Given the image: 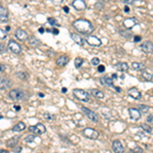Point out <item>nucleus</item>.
<instances>
[{
    "label": "nucleus",
    "mask_w": 153,
    "mask_h": 153,
    "mask_svg": "<svg viewBox=\"0 0 153 153\" xmlns=\"http://www.w3.org/2000/svg\"><path fill=\"white\" fill-rule=\"evenodd\" d=\"M134 41H135V42H139V41H141V37H140V36L134 37Z\"/></svg>",
    "instance_id": "nucleus-43"
},
{
    "label": "nucleus",
    "mask_w": 153,
    "mask_h": 153,
    "mask_svg": "<svg viewBox=\"0 0 153 153\" xmlns=\"http://www.w3.org/2000/svg\"><path fill=\"white\" fill-rule=\"evenodd\" d=\"M2 119V117H0V119Z\"/></svg>",
    "instance_id": "nucleus-57"
},
{
    "label": "nucleus",
    "mask_w": 153,
    "mask_h": 153,
    "mask_svg": "<svg viewBox=\"0 0 153 153\" xmlns=\"http://www.w3.org/2000/svg\"><path fill=\"white\" fill-rule=\"evenodd\" d=\"M123 27H125L126 29L130 30V29H132L135 26H137V25L139 24V21L137 20L136 17H129V19H126V20L123 21Z\"/></svg>",
    "instance_id": "nucleus-9"
},
{
    "label": "nucleus",
    "mask_w": 153,
    "mask_h": 153,
    "mask_svg": "<svg viewBox=\"0 0 153 153\" xmlns=\"http://www.w3.org/2000/svg\"><path fill=\"white\" fill-rule=\"evenodd\" d=\"M9 97L13 101H21V100L24 99L25 92L21 89H12L9 92Z\"/></svg>",
    "instance_id": "nucleus-3"
},
{
    "label": "nucleus",
    "mask_w": 153,
    "mask_h": 153,
    "mask_svg": "<svg viewBox=\"0 0 153 153\" xmlns=\"http://www.w3.org/2000/svg\"><path fill=\"white\" fill-rule=\"evenodd\" d=\"M117 77H119V75H117V73H113V75H112V80H115V79H117Z\"/></svg>",
    "instance_id": "nucleus-47"
},
{
    "label": "nucleus",
    "mask_w": 153,
    "mask_h": 153,
    "mask_svg": "<svg viewBox=\"0 0 153 153\" xmlns=\"http://www.w3.org/2000/svg\"><path fill=\"white\" fill-rule=\"evenodd\" d=\"M91 93H92V95L94 97L98 98V99H103L104 98V93L102 92V91L98 90V89H93V90L91 91Z\"/></svg>",
    "instance_id": "nucleus-25"
},
{
    "label": "nucleus",
    "mask_w": 153,
    "mask_h": 153,
    "mask_svg": "<svg viewBox=\"0 0 153 153\" xmlns=\"http://www.w3.org/2000/svg\"><path fill=\"white\" fill-rule=\"evenodd\" d=\"M142 78L145 81H148V82H152V75L148 71H143L142 73Z\"/></svg>",
    "instance_id": "nucleus-28"
},
{
    "label": "nucleus",
    "mask_w": 153,
    "mask_h": 153,
    "mask_svg": "<svg viewBox=\"0 0 153 153\" xmlns=\"http://www.w3.org/2000/svg\"><path fill=\"white\" fill-rule=\"evenodd\" d=\"M73 92V95H75V97L80 100V101L88 102L90 100V95H89V93L86 92L85 90H83V89H75Z\"/></svg>",
    "instance_id": "nucleus-2"
},
{
    "label": "nucleus",
    "mask_w": 153,
    "mask_h": 153,
    "mask_svg": "<svg viewBox=\"0 0 153 153\" xmlns=\"http://www.w3.org/2000/svg\"><path fill=\"white\" fill-rule=\"evenodd\" d=\"M35 138H36V137H35L34 134H31V135H29V136L26 137V139H25V140H26L27 143H33L35 141Z\"/></svg>",
    "instance_id": "nucleus-31"
},
{
    "label": "nucleus",
    "mask_w": 153,
    "mask_h": 153,
    "mask_svg": "<svg viewBox=\"0 0 153 153\" xmlns=\"http://www.w3.org/2000/svg\"><path fill=\"white\" fill-rule=\"evenodd\" d=\"M83 63H84V59L81 58V57H78V58L75 59V65L77 69H80V67H82Z\"/></svg>",
    "instance_id": "nucleus-30"
},
{
    "label": "nucleus",
    "mask_w": 153,
    "mask_h": 153,
    "mask_svg": "<svg viewBox=\"0 0 153 153\" xmlns=\"http://www.w3.org/2000/svg\"><path fill=\"white\" fill-rule=\"evenodd\" d=\"M100 1H101V2H107L108 0H100Z\"/></svg>",
    "instance_id": "nucleus-56"
},
{
    "label": "nucleus",
    "mask_w": 153,
    "mask_h": 153,
    "mask_svg": "<svg viewBox=\"0 0 153 153\" xmlns=\"http://www.w3.org/2000/svg\"><path fill=\"white\" fill-rule=\"evenodd\" d=\"M63 10H64L65 13H69V8L67 6H64V7H63Z\"/></svg>",
    "instance_id": "nucleus-45"
},
{
    "label": "nucleus",
    "mask_w": 153,
    "mask_h": 153,
    "mask_svg": "<svg viewBox=\"0 0 153 153\" xmlns=\"http://www.w3.org/2000/svg\"><path fill=\"white\" fill-rule=\"evenodd\" d=\"M132 152L133 153H143V149L141 147H135L134 149H132Z\"/></svg>",
    "instance_id": "nucleus-35"
},
{
    "label": "nucleus",
    "mask_w": 153,
    "mask_h": 153,
    "mask_svg": "<svg viewBox=\"0 0 153 153\" xmlns=\"http://www.w3.org/2000/svg\"><path fill=\"white\" fill-rule=\"evenodd\" d=\"M29 40V44H30L32 47H38V46H40V44H41V42H40L39 39H37L35 36H31L28 38Z\"/></svg>",
    "instance_id": "nucleus-21"
},
{
    "label": "nucleus",
    "mask_w": 153,
    "mask_h": 153,
    "mask_svg": "<svg viewBox=\"0 0 153 153\" xmlns=\"http://www.w3.org/2000/svg\"><path fill=\"white\" fill-rule=\"evenodd\" d=\"M4 52H6V46L4 44L0 43V53H4Z\"/></svg>",
    "instance_id": "nucleus-36"
},
{
    "label": "nucleus",
    "mask_w": 153,
    "mask_h": 153,
    "mask_svg": "<svg viewBox=\"0 0 153 153\" xmlns=\"http://www.w3.org/2000/svg\"><path fill=\"white\" fill-rule=\"evenodd\" d=\"M150 109H151V107H149L148 105H144V104H140V105H139V111H140L141 113H148Z\"/></svg>",
    "instance_id": "nucleus-27"
},
{
    "label": "nucleus",
    "mask_w": 153,
    "mask_h": 153,
    "mask_svg": "<svg viewBox=\"0 0 153 153\" xmlns=\"http://www.w3.org/2000/svg\"><path fill=\"white\" fill-rule=\"evenodd\" d=\"M53 33H54V34H58V31H57V30H53Z\"/></svg>",
    "instance_id": "nucleus-52"
},
{
    "label": "nucleus",
    "mask_w": 153,
    "mask_h": 153,
    "mask_svg": "<svg viewBox=\"0 0 153 153\" xmlns=\"http://www.w3.org/2000/svg\"><path fill=\"white\" fill-rule=\"evenodd\" d=\"M21 151H22V147H16V148H14V152L15 153H20Z\"/></svg>",
    "instance_id": "nucleus-42"
},
{
    "label": "nucleus",
    "mask_w": 153,
    "mask_h": 153,
    "mask_svg": "<svg viewBox=\"0 0 153 153\" xmlns=\"http://www.w3.org/2000/svg\"><path fill=\"white\" fill-rule=\"evenodd\" d=\"M71 4L75 10H84L86 8V2L84 0H73Z\"/></svg>",
    "instance_id": "nucleus-16"
},
{
    "label": "nucleus",
    "mask_w": 153,
    "mask_h": 153,
    "mask_svg": "<svg viewBox=\"0 0 153 153\" xmlns=\"http://www.w3.org/2000/svg\"><path fill=\"white\" fill-rule=\"evenodd\" d=\"M51 1L54 3V4H60V3L62 2L63 0H51Z\"/></svg>",
    "instance_id": "nucleus-41"
},
{
    "label": "nucleus",
    "mask_w": 153,
    "mask_h": 153,
    "mask_svg": "<svg viewBox=\"0 0 153 153\" xmlns=\"http://www.w3.org/2000/svg\"><path fill=\"white\" fill-rule=\"evenodd\" d=\"M132 67L136 71H144L145 69V65L141 62H133L132 63Z\"/></svg>",
    "instance_id": "nucleus-26"
},
{
    "label": "nucleus",
    "mask_w": 153,
    "mask_h": 153,
    "mask_svg": "<svg viewBox=\"0 0 153 153\" xmlns=\"http://www.w3.org/2000/svg\"><path fill=\"white\" fill-rule=\"evenodd\" d=\"M44 117H46L45 119H47V121H51V119H52L51 115H50V114L48 113V112H45V113H44Z\"/></svg>",
    "instance_id": "nucleus-40"
},
{
    "label": "nucleus",
    "mask_w": 153,
    "mask_h": 153,
    "mask_svg": "<svg viewBox=\"0 0 153 153\" xmlns=\"http://www.w3.org/2000/svg\"><path fill=\"white\" fill-rule=\"evenodd\" d=\"M9 30H10V27L7 26V27H6V31H9Z\"/></svg>",
    "instance_id": "nucleus-54"
},
{
    "label": "nucleus",
    "mask_w": 153,
    "mask_h": 153,
    "mask_svg": "<svg viewBox=\"0 0 153 153\" xmlns=\"http://www.w3.org/2000/svg\"><path fill=\"white\" fill-rule=\"evenodd\" d=\"M112 150L114 153H123L125 152V147L123 146L121 142L119 140H114L112 142Z\"/></svg>",
    "instance_id": "nucleus-10"
},
{
    "label": "nucleus",
    "mask_w": 153,
    "mask_h": 153,
    "mask_svg": "<svg viewBox=\"0 0 153 153\" xmlns=\"http://www.w3.org/2000/svg\"><path fill=\"white\" fill-rule=\"evenodd\" d=\"M129 114H130V117L132 119H134V121H139L141 119V115H142V113L139 111V109H137L135 107L129 108Z\"/></svg>",
    "instance_id": "nucleus-11"
},
{
    "label": "nucleus",
    "mask_w": 153,
    "mask_h": 153,
    "mask_svg": "<svg viewBox=\"0 0 153 153\" xmlns=\"http://www.w3.org/2000/svg\"><path fill=\"white\" fill-rule=\"evenodd\" d=\"M44 32H45V30H44V29H39V33H41V34H42V33H44Z\"/></svg>",
    "instance_id": "nucleus-50"
},
{
    "label": "nucleus",
    "mask_w": 153,
    "mask_h": 153,
    "mask_svg": "<svg viewBox=\"0 0 153 153\" xmlns=\"http://www.w3.org/2000/svg\"><path fill=\"white\" fill-rule=\"evenodd\" d=\"M26 129V125H25L24 121H20V123H17L14 127L12 128V131L13 132H22Z\"/></svg>",
    "instance_id": "nucleus-24"
},
{
    "label": "nucleus",
    "mask_w": 153,
    "mask_h": 153,
    "mask_svg": "<svg viewBox=\"0 0 153 153\" xmlns=\"http://www.w3.org/2000/svg\"><path fill=\"white\" fill-rule=\"evenodd\" d=\"M15 37H16V39H19L20 41H26V40H28L29 35L26 31L22 30V29H17V30L15 31Z\"/></svg>",
    "instance_id": "nucleus-13"
},
{
    "label": "nucleus",
    "mask_w": 153,
    "mask_h": 153,
    "mask_svg": "<svg viewBox=\"0 0 153 153\" xmlns=\"http://www.w3.org/2000/svg\"><path fill=\"white\" fill-rule=\"evenodd\" d=\"M83 135H84L86 138L91 139V140H96L99 137V133L98 131H96L95 129H91V128H86V129L83 131Z\"/></svg>",
    "instance_id": "nucleus-6"
},
{
    "label": "nucleus",
    "mask_w": 153,
    "mask_h": 153,
    "mask_svg": "<svg viewBox=\"0 0 153 153\" xmlns=\"http://www.w3.org/2000/svg\"><path fill=\"white\" fill-rule=\"evenodd\" d=\"M71 39H73V41L75 42V44H78V45L84 46L85 44H86V40H85L82 36H80L79 34H75V33H71Z\"/></svg>",
    "instance_id": "nucleus-14"
},
{
    "label": "nucleus",
    "mask_w": 153,
    "mask_h": 153,
    "mask_svg": "<svg viewBox=\"0 0 153 153\" xmlns=\"http://www.w3.org/2000/svg\"><path fill=\"white\" fill-rule=\"evenodd\" d=\"M13 108H14L15 111H20V110H21V106L20 105H14V106H13Z\"/></svg>",
    "instance_id": "nucleus-44"
},
{
    "label": "nucleus",
    "mask_w": 153,
    "mask_h": 153,
    "mask_svg": "<svg viewBox=\"0 0 153 153\" xmlns=\"http://www.w3.org/2000/svg\"><path fill=\"white\" fill-rule=\"evenodd\" d=\"M62 92H63V93L67 92V88H62Z\"/></svg>",
    "instance_id": "nucleus-53"
},
{
    "label": "nucleus",
    "mask_w": 153,
    "mask_h": 153,
    "mask_svg": "<svg viewBox=\"0 0 153 153\" xmlns=\"http://www.w3.org/2000/svg\"><path fill=\"white\" fill-rule=\"evenodd\" d=\"M29 132H31L34 135H42V134L46 133V127L43 125V123H39L35 126H31V127L28 128Z\"/></svg>",
    "instance_id": "nucleus-4"
},
{
    "label": "nucleus",
    "mask_w": 153,
    "mask_h": 153,
    "mask_svg": "<svg viewBox=\"0 0 153 153\" xmlns=\"http://www.w3.org/2000/svg\"><path fill=\"white\" fill-rule=\"evenodd\" d=\"M123 10H125V12H130V8H129V6H128V5H126L125 8H123Z\"/></svg>",
    "instance_id": "nucleus-46"
},
{
    "label": "nucleus",
    "mask_w": 153,
    "mask_h": 153,
    "mask_svg": "<svg viewBox=\"0 0 153 153\" xmlns=\"http://www.w3.org/2000/svg\"><path fill=\"white\" fill-rule=\"evenodd\" d=\"M98 71H99V73H103V71H105V67H104V65H99V67H98Z\"/></svg>",
    "instance_id": "nucleus-38"
},
{
    "label": "nucleus",
    "mask_w": 153,
    "mask_h": 153,
    "mask_svg": "<svg viewBox=\"0 0 153 153\" xmlns=\"http://www.w3.org/2000/svg\"><path fill=\"white\" fill-rule=\"evenodd\" d=\"M73 26L78 32L84 35H90L94 31V26L92 25V23H90L87 20H84V19H80V20L73 22Z\"/></svg>",
    "instance_id": "nucleus-1"
},
{
    "label": "nucleus",
    "mask_w": 153,
    "mask_h": 153,
    "mask_svg": "<svg viewBox=\"0 0 153 153\" xmlns=\"http://www.w3.org/2000/svg\"><path fill=\"white\" fill-rule=\"evenodd\" d=\"M6 37V32L2 29H0V40H4Z\"/></svg>",
    "instance_id": "nucleus-33"
},
{
    "label": "nucleus",
    "mask_w": 153,
    "mask_h": 153,
    "mask_svg": "<svg viewBox=\"0 0 153 153\" xmlns=\"http://www.w3.org/2000/svg\"><path fill=\"white\" fill-rule=\"evenodd\" d=\"M0 22L6 23L8 22V10L5 7L0 5Z\"/></svg>",
    "instance_id": "nucleus-18"
},
{
    "label": "nucleus",
    "mask_w": 153,
    "mask_h": 153,
    "mask_svg": "<svg viewBox=\"0 0 153 153\" xmlns=\"http://www.w3.org/2000/svg\"><path fill=\"white\" fill-rule=\"evenodd\" d=\"M85 40H86V43L90 44L91 46H94V47H99L102 45V41L96 36H89Z\"/></svg>",
    "instance_id": "nucleus-8"
},
{
    "label": "nucleus",
    "mask_w": 153,
    "mask_h": 153,
    "mask_svg": "<svg viewBox=\"0 0 153 153\" xmlns=\"http://www.w3.org/2000/svg\"><path fill=\"white\" fill-rule=\"evenodd\" d=\"M147 123H150V125H152L153 123V119H152V114H150L148 117H147Z\"/></svg>",
    "instance_id": "nucleus-37"
},
{
    "label": "nucleus",
    "mask_w": 153,
    "mask_h": 153,
    "mask_svg": "<svg viewBox=\"0 0 153 153\" xmlns=\"http://www.w3.org/2000/svg\"><path fill=\"white\" fill-rule=\"evenodd\" d=\"M11 86V81L5 77H0V90H7Z\"/></svg>",
    "instance_id": "nucleus-12"
},
{
    "label": "nucleus",
    "mask_w": 153,
    "mask_h": 153,
    "mask_svg": "<svg viewBox=\"0 0 153 153\" xmlns=\"http://www.w3.org/2000/svg\"><path fill=\"white\" fill-rule=\"evenodd\" d=\"M128 94H129V96H131L133 99H136V100L141 99V97H142V94H141V92L137 88H131L128 91Z\"/></svg>",
    "instance_id": "nucleus-15"
},
{
    "label": "nucleus",
    "mask_w": 153,
    "mask_h": 153,
    "mask_svg": "<svg viewBox=\"0 0 153 153\" xmlns=\"http://www.w3.org/2000/svg\"><path fill=\"white\" fill-rule=\"evenodd\" d=\"M19 140H20V137H19V136L12 137V138H10L9 140H7L6 146L7 147H10V148H13V147H14L15 145L19 143Z\"/></svg>",
    "instance_id": "nucleus-22"
},
{
    "label": "nucleus",
    "mask_w": 153,
    "mask_h": 153,
    "mask_svg": "<svg viewBox=\"0 0 153 153\" xmlns=\"http://www.w3.org/2000/svg\"><path fill=\"white\" fill-rule=\"evenodd\" d=\"M4 69H5L4 65H1V64H0V71H4Z\"/></svg>",
    "instance_id": "nucleus-49"
},
{
    "label": "nucleus",
    "mask_w": 153,
    "mask_h": 153,
    "mask_svg": "<svg viewBox=\"0 0 153 153\" xmlns=\"http://www.w3.org/2000/svg\"><path fill=\"white\" fill-rule=\"evenodd\" d=\"M141 128H142L147 134H152V128H151L150 126L147 125V123H142V125H141Z\"/></svg>",
    "instance_id": "nucleus-29"
},
{
    "label": "nucleus",
    "mask_w": 153,
    "mask_h": 153,
    "mask_svg": "<svg viewBox=\"0 0 153 153\" xmlns=\"http://www.w3.org/2000/svg\"><path fill=\"white\" fill-rule=\"evenodd\" d=\"M100 83L104 86H108V87H113V80H112L110 77L108 75H104L100 79Z\"/></svg>",
    "instance_id": "nucleus-19"
},
{
    "label": "nucleus",
    "mask_w": 153,
    "mask_h": 153,
    "mask_svg": "<svg viewBox=\"0 0 153 153\" xmlns=\"http://www.w3.org/2000/svg\"><path fill=\"white\" fill-rule=\"evenodd\" d=\"M82 111L84 112L85 115H86L90 121H92L93 123H98V121H99V115H98L95 111H92L91 109H89V108H87V107H84V106L82 107Z\"/></svg>",
    "instance_id": "nucleus-5"
},
{
    "label": "nucleus",
    "mask_w": 153,
    "mask_h": 153,
    "mask_svg": "<svg viewBox=\"0 0 153 153\" xmlns=\"http://www.w3.org/2000/svg\"><path fill=\"white\" fill-rule=\"evenodd\" d=\"M0 153H9L7 150H4V149H0Z\"/></svg>",
    "instance_id": "nucleus-48"
},
{
    "label": "nucleus",
    "mask_w": 153,
    "mask_h": 153,
    "mask_svg": "<svg viewBox=\"0 0 153 153\" xmlns=\"http://www.w3.org/2000/svg\"><path fill=\"white\" fill-rule=\"evenodd\" d=\"M39 96H40V97H44V94H42V93H40V94H39Z\"/></svg>",
    "instance_id": "nucleus-55"
},
{
    "label": "nucleus",
    "mask_w": 153,
    "mask_h": 153,
    "mask_svg": "<svg viewBox=\"0 0 153 153\" xmlns=\"http://www.w3.org/2000/svg\"><path fill=\"white\" fill-rule=\"evenodd\" d=\"M48 23H49L51 26H59L57 21H56L55 19H53V17H49V19H48Z\"/></svg>",
    "instance_id": "nucleus-32"
},
{
    "label": "nucleus",
    "mask_w": 153,
    "mask_h": 153,
    "mask_svg": "<svg viewBox=\"0 0 153 153\" xmlns=\"http://www.w3.org/2000/svg\"><path fill=\"white\" fill-rule=\"evenodd\" d=\"M121 1H123V3H126V4L128 5V4H133L135 0H121Z\"/></svg>",
    "instance_id": "nucleus-39"
},
{
    "label": "nucleus",
    "mask_w": 153,
    "mask_h": 153,
    "mask_svg": "<svg viewBox=\"0 0 153 153\" xmlns=\"http://www.w3.org/2000/svg\"><path fill=\"white\" fill-rule=\"evenodd\" d=\"M67 62H69V56L67 55L59 56L57 60H56V64L58 65V67H64V65L67 64Z\"/></svg>",
    "instance_id": "nucleus-20"
},
{
    "label": "nucleus",
    "mask_w": 153,
    "mask_h": 153,
    "mask_svg": "<svg viewBox=\"0 0 153 153\" xmlns=\"http://www.w3.org/2000/svg\"><path fill=\"white\" fill-rule=\"evenodd\" d=\"M114 89H115L117 92H121V88H119V87H114Z\"/></svg>",
    "instance_id": "nucleus-51"
},
{
    "label": "nucleus",
    "mask_w": 153,
    "mask_h": 153,
    "mask_svg": "<svg viewBox=\"0 0 153 153\" xmlns=\"http://www.w3.org/2000/svg\"><path fill=\"white\" fill-rule=\"evenodd\" d=\"M141 49L147 54H151L153 50V45L151 41H145L143 44H141Z\"/></svg>",
    "instance_id": "nucleus-17"
},
{
    "label": "nucleus",
    "mask_w": 153,
    "mask_h": 153,
    "mask_svg": "<svg viewBox=\"0 0 153 153\" xmlns=\"http://www.w3.org/2000/svg\"><path fill=\"white\" fill-rule=\"evenodd\" d=\"M115 69L119 71H127L129 69V65L126 62H119L115 64Z\"/></svg>",
    "instance_id": "nucleus-23"
},
{
    "label": "nucleus",
    "mask_w": 153,
    "mask_h": 153,
    "mask_svg": "<svg viewBox=\"0 0 153 153\" xmlns=\"http://www.w3.org/2000/svg\"><path fill=\"white\" fill-rule=\"evenodd\" d=\"M8 49L10 50L11 52H13L14 54H20L22 52V47L19 43H16L15 41L13 40H9L8 42V45H7Z\"/></svg>",
    "instance_id": "nucleus-7"
},
{
    "label": "nucleus",
    "mask_w": 153,
    "mask_h": 153,
    "mask_svg": "<svg viewBox=\"0 0 153 153\" xmlns=\"http://www.w3.org/2000/svg\"><path fill=\"white\" fill-rule=\"evenodd\" d=\"M91 62H92L93 65H99L100 64V59L98 58V57H94V58H92Z\"/></svg>",
    "instance_id": "nucleus-34"
}]
</instances>
